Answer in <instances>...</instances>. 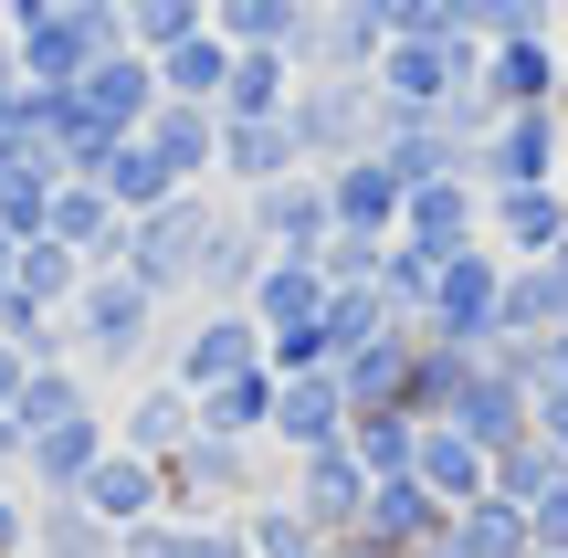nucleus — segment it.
<instances>
[{"label": "nucleus", "instance_id": "4d7b16f0", "mask_svg": "<svg viewBox=\"0 0 568 558\" xmlns=\"http://www.w3.org/2000/svg\"><path fill=\"white\" fill-rule=\"evenodd\" d=\"M11 264H21V243H11V232H0V295H11Z\"/></svg>", "mask_w": 568, "mask_h": 558}, {"label": "nucleus", "instance_id": "5fc2aeb1", "mask_svg": "<svg viewBox=\"0 0 568 558\" xmlns=\"http://www.w3.org/2000/svg\"><path fill=\"white\" fill-rule=\"evenodd\" d=\"M21 454H32V433H21V422L0 412V485H21Z\"/></svg>", "mask_w": 568, "mask_h": 558}, {"label": "nucleus", "instance_id": "a878e982", "mask_svg": "<svg viewBox=\"0 0 568 558\" xmlns=\"http://www.w3.org/2000/svg\"><path fill=\"white\" fill-rule=\"evenodd\" d=\"M379 159L400 169L410 190L422 180H474V138H453L443 116H379Z\"/></svg>", "mask_w": 568, "mask_h": 558}, {"label": "nucleus", "instance_id": "c03bdc74", "mask_svg": "<svg viewBox=\"0 0 568 558\" xmlns=\"http://www.w3.org/2000/svg\"><path fill=\"white\" fill-rule=\"evenodd\" d=\"M347 454H358L368 475H410V454H422V422H410V412H358V422H347Z\"/></svg>", "mask_w": 568, "mask_h": 558}, {"label": "nucleus", "instance_id": "cd10ccee", "mask_svg": "<svg viewBox=\"0 0 568 558\" xmlns=\"http://www.w3.org/2000/svg\"><path fill=\"white\" fill-rule=\"evenodd\" d=\"M410 475H422L443 506H474V496H495V454H485V443H464L453 422H422V454H410Z\"/></svg>", "mask_w": 568, "mask_h": 558}, {"label": "nucleus", "instance_id": "9b49d317", "mask_svg": "<svg viewBox=\"0 0 568 558\" xmlns=\"http://www.w3.org/2000/svg\"><path fill=\"white\" fill-rule=\"evenodd\" d=\"M347 390H337V369H295V379H274V422H264V443L284 464H305V454H326V443H347Z\"/></svg>", "mask_w": 568, "mask_h": 558}, {"label": "nucleus", "instance_id": "9d476101", "mask_svg": "<svg viewBox=\"0 0 568 558\" xmlns=\"http://www.w3.org/2000/svg\"><path fill=\"white\" fill-rule=\"evenodd\" d=\"M443 527H453V506L432 496L422 475H379L368 485V517L347 527V538L379 548V558H422V548H443Z\"/></svg>", "mask_w": 568, "mask_h": 558}, {"label": "nucleus", "instance_id": "ddd939ff", "mask_svg": "<svg viewBox=\"0 0 568 558\" xmlns=\"http://www.w3.org/2000/svg\"><path fill=\"white\" fill-rule=\"evenodd\" d=\"M53 190H63V159H53V138L11 126V138H0V232H11V243L53 232Z\"/></svg>", "mask_w": 568, "mask_h": 558}, {"label": "nucleus", "instance_id": "c85d7f7f", "mask_svg": "<svg viewBox=\"0 0 568 558\" xmlns=\"http://www.w3.org/2000/svg\"><path fill=\"white\" fill-rule=\"evenodd\" d=\"M264 264H274L264 232H253V222H243V201H232V211H222V232H211V253H201V285H190V295H201V306H243Z\"/></svg>", "mask_w": 568, "mask_h": 558}, {"label": "nucleus", "instance_id": "680f3d73", "mask_svg": "<svg viewBox=\"0 0 568 558\" xmlns=\"http://www.w3.org/2000/svg\"><path fill=\"white\" fill-rule=\"evenodd\" d=\"M558 190H568V169H558Z\"/></svg>", "mask_w": 568, "mask_h": 558}, {"label": "nucleus", "instance_id": "4be33fe9", "mask_svg": "<svg viewBox=\"0 0 568 558\" xmlns=\"http://www.w3.org/2000/svg\"><path fill=\"white\" fill-rule=\"evenodd\" d=\"M485 243L506 264H537V253L568 243V190H485Z\"/></svg>", "mask_w": 568, "mask_h": 558}, {"label": "nucleus", "instance_id": "37998d69", "mask_svg": "<svg viewBox=\"0 0 568 558\" xmlns=\"http://www.w3.org/2000/svg\"><path fill=\"white\" fill-rule=\"evenodd\" d=\"M432 285H443V253H422V243H400V232H389V253H379V295H389V316H410V327H422Z\"/></svg>", "mask_w": 568, "mask_h": 558}, {"label": "nucleus", "instance_id": "09e8293b", "mask_svg": "<svg viewBox=\"0 0 568 558\" xmlns=\"http://www.w3.org/2000/svg\"><path fill=\"white\" fill-rule=\"evenodd\" d=\"M527 433H537V443H548V454L568 464V379H548V390L527 400Z\"/></svg>", "mask_w": 568, "mask_h": 558}, {"label": "nucleus", "instance_id": "72a5a7b5", "mask_svg": "<svg viewBox=\"0 0 568 558\" xmlns=\"http://www.w3.org/2000/svg\"><path fill=\"white\" fill-rule=\"evenodd\" d=\"M126 558H253L243 517H148L126 527Z\"/></svg>", "mask_w": 568, "mask_h": 558}, {"label": "nucleus", "instance_id": "58836bf2", "mask_svg": "<svg viewBox=\"0 0 568 558\" xmlns=\"http://www.w3.org/2000/svg\"><path fill=\"white\" fill-rule=\"evenodd\" d=\"M264 422H274V369H232L222 390H201V433H222V443H264Z\"/></svg>", "mask_w": 568, "mask_h": 558}, {"label": "nucleus", "instance_id": "a19ab883", "mask_svg": "<svg viewBox=\"0 0 568 558\" xmlns=\"http://www.w3.org/2000/svg\"><path fill=\"white\" fill-rule=\"evenodd\" d=\"M84 274H95V264H84V253L74 243H53V232H32V243H21V264H11V295H32V306H74V285H84Z\"/></svg>", "mask_w": 568, "mask_h": 558}, {"label": "nucleus", "instance_id": "f704fd0d", "mask_svg": "<svg viewBox=\"0 0 568 558\" xmlns=\"http://www.w3.org/2000/svg\"><path fill=\"white\" fill-rule=\"evenodd\" d=\"M53 243H74L84 264H116V243H126V211L105 201L95 180H63V190H53Z\"/></svg>", "mask_w": 568, "mask_h": 558}, {"label": "nucleus", "instance_id": "f8f14e48", "mask_svg": "<svg viewBox=\"0 0 568 558\" xmlns=\"http://www.w3.org/2000/svg\"><path fill=\"white\" fill-rule=\"evenodd\" d=\"M368 485H379V475H368V464L347 454V443H326V454H305V464H284V496L305 506V527H316L326 548H337L347 527L368 517Z\"/></svg>", "mask_w": 568, "mask_h": 558}, {"label": "nucleus", "instance_id": "f3484780", "mask_svg": "<svg viewBox=\"0 0 568 558\" xmlns=\"http://www.w3.org/2000/svg\"><path fill=\"white\" fill-rule=\"evenodd\" d=\"M326 295H337V285H326L316 253H274V264L253 274L243 306H253V327H264V337H305V327H326Z\"/></svg>", "mask_w": 568, "mask_h": 558}, {"label": "nucleus", "instance_id": "e433bc0d", "mask_svg": "<svg viewBox=\"0 0 568 558\" xmlns=\"http://www.w3.org/2000/svg\"><path fill=\"white\" fill-rule=\"evenodd\" d=\"M222 74H232V42L222 32H190V42L159 53V95L169 105H211V116H222Z\"/></svg>", "mask_w": 568, "mask_h": 558}, {"label": "nucleus", "instance_id": "2f4dec72", "mask_svg": "<svg viewBox=\"0 0 568 558\" xmlns=\"http://www.w3.org/2000/svg\"><path fill=\"white\" fill-rule=\"evenodd\" d=\"M443 558H537V538H527V506H506V496H474V506H453V527H443Z\"/></svg>", "mask_w": 568, "mask_h": 558}, {"label": "nucleus", "instance_id": "bb28decb", "mask_svg": "<svg viewBox=\"0 0 568 558\" xmlns=\"http://www.w3.org/2000/svg\"><path fill=\"white\" fill-rule=\"evenodd\" d=\"M485 105H495V116H516V105H558V32L485 42Z\"/></svg>", "mask_w": 568, "mask_h": 558}, {"label": "nucleus", "instance_id": "79ce46f5", "mask_svg": "<svg viewBox=\"0 0 568 558\" xmlns=\"http://www.w3.org/2000/svg\"><path fill=\"white\" fill-rule=\"evenodd\" d=\"M243 548H253V558H326V538L305 527V506L284 496V485H274V496H253V506H243Z\"/></svg>", "mask_w": 568, "mask_h": 558}, {"label": "nucleus", "instance_id": "a211bd4d", "mask_svg": "<svg viewBox=\"0 0 568 558\" xmlns=\"http://www.w3.org/2000/svg\"><path fill=\"white\" fill-rule=\"evenodd\" d=\"M379 11L368 0H326V11H305V32H295V74H368L379 63Z\"/></svg>", "mask_w": 568, "mask_h": 558}, {"label": "nucleus", "instance_id": "6ab92c4d", "mask_svg": "<svg viewBox=\"0 0 568 558\" xmlns=\"http://www.w3.org/2000/svg\"><path fill=\"white\" fill-rule=\"evenodd\" d=\"M148 148H159V169L180 190H222V116H211V105H148V126H138Z\"/></svg>", "mask_w": 568, "mask_h": 558}, {"label": "nucleus", "instance_id": "c9c22d12", "mask_svg": "<svg viewBox=\"0 0 568 558\" xmlns=\"http://www.w3.org/2000/svg\"><path fill=\"white\" fill-rule=\"evenodd\" d=\"M305 11H316V0H211V32H222L232 53H295Z\"/></svg>", "mask_w": 568, "mask_h": 558}, {"label": "nucleus", "instance_id": "bf43d9fd", "mask_svg": "<svg viewBox=\"0 0 568 558\" xmlns=\"http://www.w3.org/2000/svg\"><path fill=\"white\" fill-rule=\"evenodd\" d=\"M0 21H11V0H0Z\"/></svg>", "mask_w": 568, "mask_h": 558}, {"label": "nucleus", "instance_id": "39448f33", "mask_svg": "<svg viewBox=\"0 0 568 558\" xmlns=\"http://www.w3.org/2000/svg\"><path fill=\"white\" fill-rule=\"evenodd\" d=\"M264 464H284L274 443H222V433H190L180 454L159 464L169 475V517H243L253 496H274Z\"/></svg>", "mask_w": 568, "mask_h": 558}, {"label": "nucleus", "instance_id": "7ed1b4c3", "mask_svg": "<svg viewBox=\"0 0 568 558\" xmlns=\"http://www.w3.org/2000/svg\"><path fill=\"white\" fill-rule=\"evenodd\" d=\"M11 42L32 84H74L105 53H126V11L116 0H11Z\"/></svg>", "mask_w": 568, "mask_h": 558}, {"label": "nucleus", "instance_id": "423d86ee", "mask_svg": "<svg viewBox=\"0 0 568 558\" xmlns=\"http://www.w3.org/2000/svg\"><path fill=\"white\" fill-rule=\"evenodd\" d=\"M379 84L368 74H305L295 84V105H284V126H295V148H305V169H337V159H368L379 148Z\"/></svg>", "mask_w": 568, "mask_h": 558}, {"label": "nucleus", "instance_id": "6e6552de", "mask_svg": "<svg viewBox=\"0 0 568 558\" xmlns=\"http://www.w3.org/2000/svg\"><path fill=\"white\" fill-rule=\"evenodd\" d=\"M568 169V116L558 105H516L474 138V190H558Z\"/></svg>", "mask_w": 568, "mask_h": 558}, {"label": "nucleus", "instance_id": "052dcab7", "mask_svg": "<svg viewBox=\"0 0 568 558\" xmlns=\"http://www.w3.org/2000/svg\"><path fill=\"white\" fill-rule=\"evenodd\" d=\"M422 558H443V548H422Z\"/></svg>", "mask_w": 568, "mask_h": 558}, {"label": "nucleus", "instance_id": "3c124183", "mask_svg": "<svg viewBox=\"0 0 568 558\" xmlns=\"http://www.w3.org/2000/svg\"><path fill=\"white\" fill-rule=\"evenodd\" d=\"M21 95H32V74H21V42H11V21H0V138L21 126Z\"/></svg>", "mask_w": 568, "mask_h": 558}, {"label": "nucleus", "instance_id": "dca6fc26", "mask_svg": "<svg viewBox=\"0 0 568 558\" xmlns=\"http://www.w3.org/2000/svg\"><path fill=\"white\" fill-rule=\"evenodd\" d=\"M527 379H506V369H495V358L485 348H474V369H464V390H453V433H464V443H485V454H506V443H527Z\"/></svg>", "mask_w": 568, "mask_h": 558}, {"label": "nucleus", "instance_id": "f257e3e1", "mask_svg": "<svg viewBox=\"0 0 568 558\" xmlns=\"http://www.w3.org/2000/svg\"><path fill=\"white\" fill-rule=\"evenodd\" d=\"M63 358H74V369H126L138 379V358H159V295H148L138 274L95 264L74 285V306H63Z\"/></svg>", "mask_w": 568, "mask_h": 558}, {"label": "nucleus", "instance_id": "f03ea898", "mask_svg": "<svg viewBox=\"0 0 568 558\" xmlns=\"http://www.w3.org/2000/svg\"><path fill=\"white\" fill-rule=\"evenodd\" d=\"M222 211H232V190H169L159 211H138V222H126L116 274H138L159 306H169V295H190V285H201L211 232H222Z\"/></svg>", "mask_w": 568, "mask_h": 558}, {"label": "nucleus", "instance_id": "393cba45", "mask_svg": "<svg viewBox=\"0 0 568 558\" xmlns=\"http://www.w3.org/2000/svg\"><path fill=\"white\" fill-rule=\"evenodd\" d=\"M190 433H201V400H190L180 379H138L126 412H116V443H126V454H148V464H169Z\"/></svg>", "mask_w": 568, "mask_h": 558}, {"label": "nucleus", "instance_id": "603ef678", "mask_svg": "<svg viewBox=\"0 0 568 558\" xmlns=\"http://www.w3.org/2000/svg\"><path fill=\"white\" fill-rule=\"evenodd\" d=\"M0 558H32V496L0 485Z\"/></svg>", "mask_w": 568, "mask_h": 558}, {"label": "nucleus", "instance_id": "a18cd8bd", "mask_svg": "<svg viewBox=\"0 0 568 558\" xmlns=\"http://www.w3.org/2000/svg\"><path fill=\"white\" fill-rule=\"evenodd\" d=\"M190 32H211V0H126V42H138L148 63H159L169 42H190Z\"/></svg>", "mask_w": 568, "mask_h": 558}, {"label": "nucleus", "instance_id": "0e129e2a", "mask_svg": "<svg viewBox=\"0 0 568 558\" xmlns=\"http://www.w3.org/2000/svg\"><path fill=\"white\" fill-rule=\"evenodd\" d=\"M558 11H568V0H558Z\"/></svg>", "mask_w": 568, "mask_h": 558}, {"label": "nucleus", "instance_id": "de8ad7c7", "mask_svg": "<svg viewBox=\"0 0 568 558\" xmlns=\"http://www.w3.org/2000/svg\"><path fill=\"white\" fill-rule=\"evenodd\" d=\"M379 253L389 243H368V232H326L316 264H326V285H379Z\"/></svg>", "mask_w": 568, "mask_h": 558}, {"label": "nucleus", "instance_id": "c756f323", "mask_svg": "<svg viewBox=\"0 0 568 558\" xmlns=\"http://www.w3.org/2000/svg\"><path fill=\"white\" fill-rule=\"evenodd\" d=\"M568 327V243L537 264H506V337H558Z\"/></svg>", "mask_w": 568, "mask_h": 558}, {"label": "nucleus", "instance_id": "49530a36", "mask_svg": "<svg viewBox=\"0 0 568 558\" xmlns=\"http://www.w3.org/2000/svg\"><path fill=\"white\" fill-rule=\"evenodd\" d=\"M548 485H568V464L548 454V443H506V454H495V496H506V506H537V496H548Z\"/></svg>", "mask_w": 568, "mask_h": 558}, {"label": "nucleus", "instance_id": "2eb2a0df", "mask_svg": "<svg viewBox=\"0 0 568 558\" xmlns=\"http://www.w3.org/2000/svg\"><path fill=\"white\" fill-rule=\"evenodd\" d=\"M326 180V211H337V232H368V243H389L400 232V201H410V180L368 148V159H337V169H316Z\"/></svg>", "mask_w": 568, "mask_h": 558}, {"label": "nucleus", "instance_id": "4468645a", "mask_svg": "<svg viewBox=\"0 0 568 558\" xmlns=\"http://www.w3.org/2000/svg\"><path fill=\"white\" fill-rule=\"evenodd\" d=\"M243 222L264 232V253H326L337 211H326V180H316V169H295V180H274V190H243Z\"/></svg>", "mask_w": 568, "mask_h": 558}, {"label": "nucleus", "instance_id": "b1692460", "mask_svg": "<svg viewBox=\"0 0 568 558\" xmlns=\"http://www.w3.org/2000/svg\"><path fill=\"white\" fill-rule=\"evenodd\" d=\"M84 506H95V517H105V527L126 538V527L169 517V475H159L148 454H126V443H105V464L84 475Z\"/></svg>", "mask_w": 568, "mask_h": 558}, {"label": "nucleus", "instance_id": "5701e85b", "mask_svg": "<svg viewBox=\"0 0 568 558\" xmlns=\"http://www.w3.org/2000/svg\"><path fill=\"white\" fill-rule=\"evenodd\" d=\"M295 169H305V148H295V126H284V116H222V190H232V201L295 180Z\"/></svg>", "mask_w": 568, "mask_h": 558}, {"label": "nucleus", "instance_id": "ea45409f", "mask_svg": "<svg viewBox=\"0 0 568 558\" xmlns=\"http://www.w3.org/2000/svg\"><path fill=\"white\" fill-rule=\"evenodd\" d=\"M95 190H105V201L126 211V222H138V211H159V201H169L180 180L159 169V148H148V138H116V148H105V169H95Z\"/></svg>", "mask_w": 568, "mask_h": 558}, {"label": "nucleus", "instance_id": "1a4fd4ad", "mask_svg": "<svg viewBox=\"0 0 568 558\" xmlns=\"http://www.w3.org/2000/svg\"><path fill=\"white\" fill-rule=\"evenodd\" d=\"M232 369H264V327H253V306H201L190 337L169 348V379L201 400V390H222Z\"/></svg>", "mask_w": 568, "mask_h": 558}, {"label": "nucleus", "instance_id": "473e14b6", "mask_svg": "<svg viewBox=\"0 0 568 558\" xmlns=\"http://www.w3.org/2000/svg\"><path fill=\"white\" fill-rule=\"evenodd\" d=\"M74 412H95V369H74V358H32L11 422H21V433H53V422H74Z\"/></svg>", "mask_w": 568, "mask_h": 558}, {"label": "nucleus", "instance_id": "8fccbe9b", "mask_svg": "<svg viewBox=\"0 0 568 558\" xmlns=\"http://www.w3.org/2000/svg\"><path fill=\"white\" fill-rule=\"evenodd\" d=\"M527 538H537V558H568V485H548L527 506Z\"/></svg>", "mask_w": 568, "mask_h": 558}, {"label": "nucleus", "instance_id": "20e7f679", "mask_svg": "<svg viewBox=\"0 0 568 558\" xmlns=\"http://www.w3.org/2000/svg\"><path fill=\"white\" fill-rule=\"evenodd\" d=\"M368 84H379L389 116H443L453 95L485 84V42H464V32H389L379 63H368Z\"/></svg>", "mask_w": 568, "mask_h": 558}, {"label": "nucleus", "instance_id": "aec40b11", "mask_svg": "<svg viewBox=\"0 0 568 558\" xmlns=\"http://www.w3.org/2000/svg\"><path fill=\"white\" fill-rule=\"evenodd\" d=\"M105 443H116V422H105V412L53 422V433H32V454H21V485H32V496H84V475L105 464Z\"/></svg>", "mask_w": 568, "mask_h": 558}, {"label": "nucleus", "instance_id": "4c0bfd02", "mask_svg": "<svg viewBox=\"0 0 568 558\" xmlns=\"http://www.w3.org/2000/svg\"><path fill=\"white\" fill-rule=\"evenodd\" d=\"M295 53H232V74H222V116H284L295 105Z\"/></svg>", "mask_w": 568, "mask_h": 558}, {"label": "nucleus", "instance_id": "864d4df0", "mask_svg": "<svg viewBox=\"0 0 568 558\" xmlns=\"http://www.w3.org/2000/svg\"><path fill=\"white\" fill-rule=\"evenodd\" d=\"M368 11H379V32H432L443 0H368Z\"/></svg>", "mask_w": 568, "mask_h": 558}, {"label": "nucleus", "instance_id": "0eeeda50", "mask_svg": "<svg viewBox=\"0 0 568 558\" xmlns=\"http://www.w3.org/2000/svg\"><path fill=\"white\" fill-rule=\"evenodd\" d=\"M422 337H443V348H495V337H506V253L495 243H474V253L443 264V285H432V306H422Z\"/></svg>", "mask_w": 568, "mask_h": 558}, {"label": "nucleus", "instance_id": "7c9ffc66", "mask_svg": "<svg viewBox=\"0 0 568 558\" xmlns=\"http://www.w3.org/2000/svg\"><path fill=\"white\" fill-rule=\"evenodd\" d=\"M32 558H126V538L84 496H32Z\"/></svg>", "mask_w": 568, "mask_h": 558}, {"label": "nucleus", "instance_id": "13d9d810", "mask_svg": "<svg viewBox=\"0 0 568 558\" xmlns=\"http://www.w3.org/2000/svg\"><path fill=\"white\" fill-rule=\"evenodd\" d=\"M558 116H568V32H558Z\"/></svg>", "mask_w": 568, "mask_h": 558}, {"label": "nucleus", "instance_id": "412c9836", "mask_svg": "<svg viewBox=\"0 0 568 558\" xmlns=\"http://www.w3.org/2000/svg\"><path fill=\"white\" fill-rule=\"evenodd\" d=\"M400 243L443 253V264H453V253H474V243H485V190H474V180H422L400 201Z\"/></svg>", "mask_w": 568, "mask_h": 558}, {"label": "nucleus", "instance_id": "e2e57ef3", "mask_svg": "<svg viewBox=\"0 0 568 558\" xmlns=\"http://www.w3.org/2000/svg\"><path fill=\"white\" fill-rule=\"evenodd\" d=\"M316 11H326V0H316Z\"/></svg>", "mask_w": 568, "mask_h": 558}, {"label": "nucleus", "instance_id": "6e6d98bb", "mask_svg": "<svg viewBox=\"0 0 568 558\" xmlns=\"http://www.w3.org/2000/svg\"><path fill=\"white\" fill-rule=\"evenodd\" d=\"M548 379H568V327H558V337H548Z\"/></svg>", "mask_w": 568, "mask_h": 558}]
</instances>
